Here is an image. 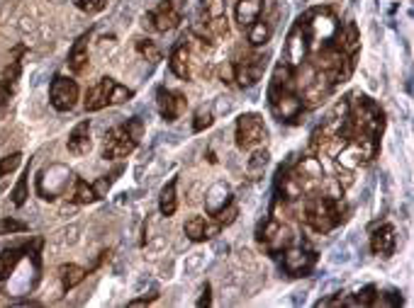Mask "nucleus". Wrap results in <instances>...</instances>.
Segmentation results:
<instances>
[{"instance_id":"nucleus-45","label":"nucleus","mask_w":414,"mask_h":308,"mask_svg":"<svg viewBox=\"0 0 414 308\" xmlns=\"http://www.w3.org/2000/svg\"><path fill=\"white\" fill-rule=\"evenodd\" d=\"M295 3H297V5H302V3H307V0H295Z\"/></svg>"},{"instance_id":"nucleus-8","label":"nucleus","mask_w":414,"mask_h":308,"mask_svg":"<svg viewBox=\"0 0 414 308\" xmlns=\"http://www.w3.org/2000/svg\"><path fill=\"white\" fill-rule=\"evenodd\" d=\"M317 255L307 248H286L283 253V270L290 277H307L312 272Z\"/></svg>"},{"instance_id":"nucleus-34","label":"nucleus","mask_w":414,"mask_h":308,"mask_svg":"<svg viewBox=\"0 0 414 308\" xmlns=\"http://www.w3.org/2000/svg\"><path fill=\"white\" fill-rule=\"evenodd\" d=\"M135 97V92L129 88L119 86V83H113V90H110V105H122V102H129Z\"/></svg>"},{"instance_id":"nucleus-36","label":"nucleus","mask_w":414,"mask_h":308,"mask_svg":"<svg viewBox=\"0 0 414 308\" xmlns=\"http://www.w3.org/2000/svg\"><path fill=\"white\" fill-rule=\"evenodd\" d=\"M27 177H30V168L25 170V175L20 177L15 192H12V202H15L17 207H22V204H25V197H27Z\"/></svg>"},{"instance_id":"nucleus-4","label":"nucleus","mask_w":414,"mask_h":308,"mask_svg":"<svg viewBox=\"0 0 414 308\" xmlns=\"http://www.w3.org/2000/svg\"><path fill=\"white\" fill-rule=\"evenodd\" d=\"M268 138V129L264 124V117L256 112H249L237 119V146L242 151L261 149Z\"/></svg>"},{"instance_id":"nucleus-23","label":"nucleus","mask_w":414,"mask_h":308,"mask_svg":"<svg viewBox=\"0 0 414 308\" xmlns=\"http://www.w3.org/2000/svg\"><path fill=\"white\" fill-rule=\"evenodd\" d=\"M271 163V153L266 149H253V155L249 158L246 163V175L251 177V180H258V177H264L266 168H268Z\"/></svg>"},{"instance_id":"nucleus-14","label":"nucleus","mask_w":414,"mask_h":308,"mask_svg":"<svg viewBox=\"0 0 414 308\" xmlns=\"http://www.w3.org/2000/svg\"><path fill=\"white\" fill-rule=\"evenodd\" d=\"M395 245H398V235H395V229L390 223L380 226L376 233L371 235V250L380 257H390L395 253Z\"/></svg>"},{"instance_id":"nucleus-27","label":"nucleus","mask_w":414,"mask_h":308,"mask_svg":"<svg viewBox=\"0 0 414 308\" xmlns=\"http://www.w3.org/2000/svg\"><path fill=\"white\" fill-rule=\"evenodd\" d=\"M95 199H100V197L95 194L93 185H88L86 180H76V190H73V197H71V202H76V204H93Z\"/></svg>"},{"instance_id":"nucleus-19","label":"nucleus","mask_w":414,"mask_h":308,"mask_svg":"<svg viewBox=\"0 0 414 308\" xmlns=\"http://www.w3.org/2000/svg\"><path fill=\"white\" fill-rule=\"evenodd\" d=\"M261 10H264V0H239L237 3V22L249 29V27L261 17Z\"/></svg>"},{"instance_id":"nucleus-32","label":"nucleus","mask_w":414,"mask_h":308,"mask_svg":"<svg viewBox=\"0 0 414 308\" xmlns=\"http://www.w3.org/2000/svg\"><path fill=\"white\" fill-rule=\"evenodd\" d=\"M329 262L332 265H349L351 262V248H349V243H339V245H334L332 248V253H329Z\"/></svg>"},{"instance_id":"nucleus-3","label":"nucleus","mask_w":414,"mask_h":308,"mask_svg":"<svg viewBox=\"0 0 414 308\" xmlns=\"http://www.w3.org/2000/svg\"><path fill=\"white\" fill-rule=\"evenodd\" d=\"M268 105L278 122H295L302 114V110H305V102H302V97L297 92H292V88L280 86L268 88Z\"/></svg>"},{"instance_id":"nucleus-2","label":"nucleus","mask_w":414,"mask_h":308,"mask_svg":"<svg viewBox=\"0 0 414 308\" xmlns=\"http://www.w3.org/2000/svg\"><path fill=\"white\" fill-rule=\"evenodd\" d=\"M300 22H302V27H305L307 47L312 49V51L327 47V44L334 39L336 27H339V22L334 20V15L329 10H314L307 17H300Z\"/></svg>"},{"instance_id":"nucleus-35","label":"nucleus","mask_w":414,"mask_h":308,"mask_svg":"<svg viewBox=\"0 0 414 308\" xmlns=\"http://www.w3.org/2000/svg\"><path fill=\"white\" fill-rule=\"evenodd\" d=\"M215 216H217V223H220V226H231V223L237 221L239 209L234 207V202H229L225 209H220V211H217Z\"/></svg>"},{"instance_id":"nucleus-7","label":"nucleus","mask_w":414,"mask_h":308,"mask_svg":"<svg viewBox=\"0 0 414 308\" xmlns=\"http://www.w3.org/2000/svg\"><path fill=\"white\" fill-rule=\"evenodd\" d=\"M49 100L51 107L59 112H71L78 102V86L76 80L66 78V75H54L51 88H49Z\"/></svg>"},{"instance_id":"nucleus-18","label":"nucleus","mask_w":414,"mask_h":308,"mask_svg":"<svg viewBox=\"0 0 414 308\" xmlns=\"http://www.w3.org/2000/svg\"><path fill=\"white\" fill-rule=\"evenodd\" d=\"M69 151L73 155H86L91 151V124L81 122L69 136Z\"/></svg>"},{"instance_id":"nucleus-41","label":"nucleus","mask_w":414,"mask_h":308,"mask_svg":"<svg viewBox=\"0 0 414 308\" xmlns=\"http://www.w3.org/2000/svg\"><path fill=\"white\" fill-rule=\"evenodd\" d=\"M166 3H168V5H171L176 12H181V15L185 12V5H188V0H166Z\"/></svg>"},{"instance_id":"nucleus-13","label":"nucleus","mask_w":414,"mask_h":308,"mask_svg":"<svg viewBox=\"0 0 414 308\" xmlns=\"http://www.w3.org/2000/svg\"><path fill=\"white\" fill-rule=\"evenodd\" d=\"M113 78H100L95 83V86L91 88V90L86 92V110L88 112H97L102 110V107H108L110 105V90H113Z\"/></svg>"},{"instance_id":"nucleus-1","label":"nucleus","mask_w":414,"mask_h":308,"mask_svg":"<svg viewBox=\"0 0 414 308\" xmlns=\"http://www.w3.org/2000/svg\"><path fill=\"white\" fill-rule=\"evenodd\" d=\"M336 202L339 199H329L324 194H312L305 202V211H302L305 223L312 231H317V233H329L341 221V211Z\"/></svg>"},{"instance_id":"nucleus-30","label":"nucleus","mask_w":414,"mask_h":308,"mask_svg":"<svg viewBox=\"0 0 414 308\" xmlns=\"http://www.w3.org/2000/svg\"><path fill=\"white\" fill-rule=\"evenodd\" d=\"M376 294H378V289L373 287V284H368V287L360 289L356 298L344 301V306H373V301H376Z\"/></svg>"},{"instance_id":"nucleus-28","label":"nucleus","mask_w":414,"mask_h":308,"mask_svg":"<svg viewBox=\"0 0 414 308\" xmlns=\"http://www.w3.org/2000/svg\"><path fill=\"white\" fill-rule=\"evenodd\" d=\"M137 51H139L141 59H146L151 66L159 64V61H161V51H159L157 44L149 42V39H139V42H137Z\"/></svg>"},{"instance_id":"nucleus-40","label":"nucleus","mask_w":414,"mask_h":308,"mask_svg":"<svg viewBox=\"0 0 414 308\" xmlns=\"http://www.w3.org/2000/svg\"><path fill=\"white\" fill-rule=\"evenodd\" d=\"M17 165H20V153H15V155H10V158H5V160H0V177L5 175V172H10V170H15Z\"/></svg>"},{"instance_id":"nucleus-12","label":"nucleus","mask_w":414,"mask_h":308,"mask_svg":"<svg viewBox=\"0 0 414 308\" xmlns=\"http://www.w3.org/2000/svg\"><path fill=\"white\" fill-rule=\"evenodd\" d=\"M264 70H266V56H251V59L237 64V68H234V80H237L242 88H253L258 80H261Z\"/></svg>"},{"instance_id":"nucleus-29","label":"nucleus","mask_w":414,"mask_h":308,"mask_svg":"<svg viewBox=\"0 0 414 308\" xmlns=\"http://www.w3.org/2000/svg\"><path fill=\"white\" fill-rule=\"evenodd\" d=\"M225 10H227L225 0H200V12H205V17H207V20L227 15Z\"/></svg>"},{"instance_id":"nucleus-44","label":"nucleus","mask_w":414,"mask_h":308,"mask_svg":"<svg viewBox=\"0 0 414 308\" xmlns=\"http://www.w3.org/2000/svg\"><path fill=\"white\" fill-rule=\"evenodd\" d=\"M336 287H339V282H329V284H324V287H322V294L332 292V289H336Z\"/></svg>"},{"instance_id":"nucleus-38","label":"nucleus","mask_w":414,"mask_h":308,"mask_svg":"<svg viewBox=\"0 0 414 308\" xmlns=\"http://www.w3.org/2000/svg\"><path fill=\"white\" fill-rule=\"evenodd\" d=\"M71 3L83 12H97L105 5V0H71Z\"/></svg>"},{"instance_id":"nucleus-10","label":"nucleus","mask_w":414,"mask_h":308,"mask_svg":"<svg viewBox=\"0 0 414 308\" xmlns=\"http://www.w3.org/2000/svg\"><path fill=\"white\" fill-rule=\"evenodd\" d=\"M307 51H310V47H307L305 27H302V22H297V25L292 27V32L288 34L286 49H283V61L290 64L292 68H297V66H302V61H305Z\"/></svg>"},{"instance_id":"nucleus-37","label":"nucleus","mask_w":414,"mask_h":308,"mask_svg":"<svg viewBox=\"0 0 414 308\" xmlns=\"http://www.w3.org/2000/svg\"><path fill=\"white\" fill-rule=\"evenodd\" d=\"M231 112H234V100H231V97H217L215 107H212V114H215V117H227Z\"/></svg>"},{"instance_id":"nucleus-43","label":"nucleus","mask_w":414,"mask_h":308,"mask_svg":"<svg viewBox=\"0 0 414 308\" xmlns=\"http://www.w3.org/2000/svg\"><path fill=\"white\" fill-rule=\"evenodd\" d=\"M25 229V223H17V221H3V231H22Z\"/></svg>"},{"instance_id":"nucleus-17","label":"nucleus","mask_w":414,"mask_h":308,"mask_svg":"<svg viewBox=\"0 0 414 308\" xmlns=\"http://www.w3.org/2000/svg\"><path fill=\"white\" fill-rule=\"evenodd\" d=\"M334 47L341 49L344 53H349V56H354L356 49H358V29H356L354 22H349L346 27H336V32H334Z\"/></svg>"},{"instance_id":"nucleus-39","label":"nucleus","mask_w":414,"mask_h":308,"mask_svg":"<svg viewBox=\"0 0 414 308\" xmlns=\"http://www.w3.org/2000/svg\"><path fill=\"white\" fill-rule=\"evenodd\" d=\"M373 303H380V306H400L402 298L398 296V292H387V294H380V296L376 294V301Z\"/></svg>"},{"instance_id":"nucleus-20","label":"nucleus","mask_w":414,"mask_h":308,"mask_svg":"<svg viewBox=\"0 0 414 308\" xmlns=\"http://www.w3.org/2000/svg\"><path fill=\"white\" fill-rule=\"evenodd\" d=\"M66 64H69V68L73 70V73H81V70L86 68V64H88V34H83V37L76 39V44L69 51Z\"/></svg>"},{"instance_id":"nucleus-11","label":"nucleus","mask_w":414,"mask_h":308,"mask_svg":"<svg viewBox=\"0 0 414 308\" xmlns=\"http://www.w3.org/2000/svg\"><path fill=\"white\" fill-rule=\"evenodd\" d=\"M188 100H185L181 92H173V90H166V88H159L157 92V110L161 114L163 122H176L181 117V112L185 110Z\"/></svg>"},{"instance_id":"nucleus-25","label":"nucleus","mask_w":414,"mask_h":308,"mask_svg":"<svg viewBox=\"0 0 414 308\" xmlns=\"http://www.w3.org/2000/svg\"><path fill=\"white\" fill-rule=\"evenodd\" d=\"M30 248H12V250H5L3 255H0V279H8V274L12 272V267L20 265V260L25 257V253H27Z\"/></svg>"},{"instance_id":"nucleus-15","label":"nucleus","mask_w":414,"mask_h":308,"mask_svg":"<svg viewBox=\"0 0 414 308\" xmlns=\"http://www.w3.org/2000/svg\"><path fill=\"white\" fill-rule=\"evenodd\" d=\"M231 202V187L227 185V182H215V185L207 190V194H205V211L210 214V216H215L220 209H225L227 204Z\"/></svg>"},{"instance_id":"nucleus-42","label":"nucleus","mask_w":414,"mask_h":308,"mask_svg":"<svg viewBox=\"0 0 414 308\" xmlns=\"http://www.w3.org/2000/svg\"><path fill=\"white\" fill-rule=\"evenodd\" d=\"M212 303V298H210V287L205 284V289H203V296L198 298V306H210Z\"/></svg>"},{"instance_id":"nucleus-9","label":"nucleus","mask_w":414,"mask_h":308,"mask_svg":"<svg viewBox=\"0 0 414 308\" xmlns=\"http://www.w3.org/2000/svg\"><path fill=\"white\" fill-rule=\"evenodd\" d=\"M181 17L183 15L173 10L166 0H163L157 10L146 12L141 25H144L146 29H151V32H171V29H176V27L181 25Z\"/></svg>"},{"instance_id":"nucleus-21","label":"nucleus","mask_w":414,"mask_h":308,"mask_svg":"<svg viewBox=\"0 0 414 308\" xmlns=\"http://www.w3.org/2000/svg\"><path fill=\"white\" fill-rule=\"evenodd\" d=\"M217 229H222V226H217ZM217 229H210L203 216H190L183 226L185 235H188L190 240H195V243H200V240H205V238H212V235L217 233Z\"/></svg>"},{"instance_id":"nucleus-16","label":"nucleus","mask_w":414,"mask_h":308,"mask_svg":"<svg viewBox=\"0 0 414 308\" xmlns=\"http://www.w3.org/2000/svg\"><path fill=\"white\" fill-rule=\"evenodd\" d=\"M171 70L178 75L181 80H190L193 78V61H190V51L185 47V39L176 44L171 53Z\"/></svg>"},{"instance_id":"nucleus-5","label":"nucleus","mask_w":414,"mask_h":308,"mask_svg":"<svg viewBox=\"0 0 414 308\" xmlns=\"http://www.w3.org/2000/svg\"><path fill=\"white\" fill-rule=\"evenodd\" d=\"M71 180H73V175H71L69 168H64V165H51V168L42 170V175H39V180H37L39 197L54 199L56 194L66 192V187L71 185Z\"/></svg>"},{"instance_id":"nucleus-22","label":"nucleus","mask_w":414,"mask_h":308,"mask_svg":"<svg viewBox=\"0 0 414 308\" xmlns=\"http://www.w3.org/2000/svg\"><path fill=\"white\" fill-rule=\"evenodd\" d=\"M176 185H178V177L168 180V185H163L161 190V197H159V211L161 216H173L178 209V197H176Z\"/></svg>"},{"instance_id":"nucleus-31","label":"nucleus","mask_w":414,"mask_h":308,"mask_svg":"<svg viewBox=\"0 0 414 308\" xmlns=\"http://www.w3.org/2000/svg\"><path fill=\"white\" fill-rule=\"evenodd\" d=\"M212 122H215V114H212L210 107H200V110L195 112L193 131H195V133L205 131V129H207V127H212Z\"/></svg>"},{"instance_id":"nucleus-26","label":"nucleus","mask_w":414,"mask_h":308,"mask_svg":"<svg viewBox=\"0 0 414 308\" xmlns=\"http://www.w3.org/2000/svg\"><path fill=\"white\" fill-rule=\"evenodd\" d=\"M271 34H273V27H271V22H266V20H256L251 27H249V42H251L253 47H264V44H268Z\"/></svg>"},{"instance_id":"nucleus-24","label":"nucleus","mask_w":414,"mask_h":308,"mask_svg":"<svg viewBox=\"0 0 414 308\" xmlns=\"http://www.w3.org/2000/svg\"><path fill=\"white\" fill-rule=\"evenodd\" d=\"M86 274H88V270H83V267H78V265H64V267H59V277H61V287L69 292V289H73V287H78V284L86 279Z\"/></svg>"},{"instance_id":"nucleus-6","label":"nucleus","mask_w":414,"mask_h":308,"mask_svg":"<svg viewBox=\"0 0 414 308\" xmlns=\"http://www.w3.org/2000/svg\"><path fill=\"white\" fill-rule=\"evenodd\" d=\"M137 141L132 133L122 127H113L105 136V144H102V158L105 160H117V158H127L132 151L137 149Z\"/></svg>"},{"instance_id":"nucleus-33","label":"nucleus","mask_w":414,"mask_h":308,"mask_svg":"<svg viewBox=\"0 0 414 308\" xmlns=\"http://www.w3.org/2000/svg\"><path fill=\"white\" fill-rule=\"evenodd\" d=\"M200 270H205V253H193L185 257V277H195Z\"/></svg>"}]
</instances>
